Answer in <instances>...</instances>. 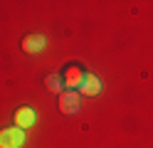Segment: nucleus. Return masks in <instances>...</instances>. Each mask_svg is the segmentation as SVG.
<instances>
[{
  "instance_id": "nucleus-7",
  "label": "nucleus",
  "mask_w": 153,
  "mask_h": 148,
  "mask_svg": "<svg viewBox=\"0 0 153 148\" xmlns=\"http://www.w3.org/2000/svg\"><path fill=\"white\" fill-rule=\"evenodd\" d=\"M45 82H47V89H50V91H62V86H64L62 74H50Z\"/></svg>"
},
{
  "instance_id": "nucleus-4",
  "label": "nucleus",
  "mask_w": 153,
  "mask_h": 148,
  "mask_svg": "<svg viewBox=\"0 0 153 148\" xmlns=\"http://www.w3.org/2000/svg\"><path fill=\"white\" fill-rule=\"evenodd\" d=\"M35 121H37V116H35V111H32L30 106H22V109H17V111H15V126L22 128V131H25V128H30Z\"/></svg>"
},
{
  "instance_id": "nucleus-2",
  "label": "nucleus",
  "mask_w": 153,
  "mask_h": 148,
  "mask_svg": "<svg viewBox=\"0 0 153 148\" xmlns=\"http://www.w3.org/2000/svg\"><path fill=\"white\" fill-rule=\"evenodd\" d=\"M84 77H87V74H84V69L79 64H69V67L64 69V74H62V82H64V86H69V89L76 91L79 84L84 82Z\"/></svg>"
},
{
  "instance_id": "nucleus-6",
  "label": "nucleus",
  "mask_w": 153,
  "mask_h": 148,
  "mask_svg": "<svg viewBox=\"0 0 153 148\" xmlns=\"http://www.w3.org/2000/svg\"><path fill=\"white\" fill-rule=\"evenodd\" d=\"M22 49L25 52H42L45 49V37L42 35H30V37H25V42H22Z\"/></svg>"
},
{
  "instance_id": "nucleus-5",
  "label": "nucleus",
  "mask_w": 153,
  "mask_h": 148,
  "mask_svg": "<svg viewBox=\"0 0 153 148\" xmlns=\"http://www.w3.org/2000/svg\"><path fill=\"white\" fill-rule=\"evenodd\" d=\"M99 91H101V82H99V77L87 74V77H84V82L79 84V94H84V96H97Z\"/></svg>"
},
{
  "instance_id": "nucleus-3",
  "label": "nucleus",
  "mask_w": 153,
  "mask_h": 148,
  "mask_svg": "<svg viewBox=\"0 0 153 148\" xmlns=\"http://www.w3.org/2000/svg\"><path fill=\"white\" fill-rule=\"evenodd\" d=\"M59 109H62L64 114H76V111H79V94H76L74 89L64 91L59 96Z\"/></svg>"
},
{
  "instance_id": "nucleus-1",
  "label": "nucleus",
  "mask_w": 153,
  "mask_h": 148,
  "mask_svg": "<svg viewBox=\"0 0 153 148\" xmlns=\"http://www.w3.org/2000/svg\"><path fill=\"white\" fill-rule=\"evenodd\" d=\"M25 146V131L17 126H10L0 131V148H22Z\"/></svg>"
}]
</instances>
